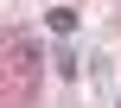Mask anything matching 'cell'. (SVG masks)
Segmentation results:
<instances>
[{"mask_svg":"<svg viewBox=\"0 0 121 108\" xmlns=\"http://www.w3.org/2000/svg\"><path fill=\"white\" fill-rule=\"evenodd\" d=\"M45 19H51V32H77V13H70V6H51Z\"/></svg>","mask_w":121,"mask_h":108,"instance_id":"cell-1","label":"cell"}]
</instances>
